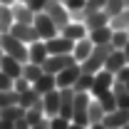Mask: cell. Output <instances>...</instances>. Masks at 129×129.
Here are the masks:
<instances>
[{
	"instance_id": "cb8c5ba5",
	"label": "cell",
	"mask_w": 129,
	"mask_h": 129,
	"mask_svg": "<svg viewBox=\"0 0 129 129\" xmlns=\"http://www.w3.org/2000/svg\"><path fill=\"white\" fill-rule=\"evenodd\" d=\"M112 27L109 25H104V27H97V30H89V40L94 42V45H104V42H109L112 40Z\"/></svg>"
},
{
	"instance_id": "ffe728a7",
	"label": "cell",
	"mask_w": 129,
	"mask_h": 129,
	"mask_svg": "<svg viewBox=\"0 0 129 129\" xmlns=\"http://www.w3.org/2000/svg\"><path fill=\"white\" fill-rule=\"evenodd\" d=\"M84 25H87V30L104 27V25H109V15L104 10H92V13H87V17H84Z\"/></svg>"
},
{
	"instance_id": "8992f818",
	"label": "cell",
	"mask_w": 129,
	"mask_h": 129,
	"mask_svg": "<svg viewBox=\"0 0 129 129\" xmlns=\"http://www.w3.org/2000/svg\"><path fill=\"white\" fill-rule=\"evenodd\" d=\"M72 62H75L72 55H47V60L42 62V72H47V75H60L64 67H70Z\"/></svg>"
},
{
	"instance_id": "b9f144b4",
	"label": "cell",
	"mask_w": 129,
	"mask_h": 129,
	"mask_svg": "<svg viewBox=\"0 0 129 129\" xmlns=\"http://www.w3.org/2000/svg\"><path fill=\"white\" fill-rule=\"evenodd\" d=\"M30 129H50V119H47V117H45V119H40L37 124H32Z\"/></svg>"
},
{
	"instance_id": "484cf974",
	"label": "cell",
	"mask_w": 129,
	"mask_h": 129,
	"mask_svg": "<svg viewBox=\"0 0 129 129\" xmlns=\"http://www.w3.org/2000/svg\"><path fill=\"white\" fill-rule=\"evenodd\" d=\"M104 107H102V102H99V99H89V124H94V122H102V119H104Z\"/></svg>"
},
{
	"instance_id": "f5cc1de1",
	"label": "cell",
	"mask_w": 129,
	"mask_h": 129,
	"mask_svg": "<svg viewBox=\"0 0 129 129\" xmlns=\"http://www.w3.org/2000/svg\"><path fill=\"white\" fill-rule=\"evenodd\" d=\"M127 89H129V82H127Z\"/></svg>"
},
{
	"instance_id": "8fae6325",
	"label": "cell",
	"mask_w": 129,
	"mask_h": 129,
	"mask_svg": "<svg viewBox=\"0 0 129 129\" xmlns=\"http://www.w3.org/2000/svg\"><path fill=\"white\" fill-rule=\"evenodd\" d=\"M102 124L107 129H122L124 124H129V109H114V112H107Z\"/></svg>"
},
{
	"instance_id": "9c48e42d",
	"label": "cell",
	"mask_w": 129,
	"mask_h": 129,
	"mask_svg": "<svg viewBox=\"0 0 129 129\" xmlns=\"http://www.w3.org/2000/svg\"><path fill=\"white\" fill-rule=\"evenodd\" d=\"M10 35H15L20 42H25V45H30L35 40H40L37 37V30H35V25H27V22H13V27H10Z\"/></svg>"
},
{
	"instance_id": "4fadbf2b",
	"label": "cell",
	"mask_w": 129,
	"mask_h": 129,
	"mask_svg": "<svg viewBox=\"0 0 129 129\" xmlns=\"http://www.w3.org/2000/svg\"><path fill=\"white\" fill-rule=\"evenodd\" d=\"M72 107H75V89L72 87H62L60 89V114L72 122Z\"/></svg>"
},
{
	"instance_id": "74e56055",
	"label": "cell",
	"mask_w": 129,
	"mask_h": 129,
	"mask_svg": "<svg viewBox=\"0 0 129 129\" xmlns=\"http://www.w3.org/2000/svg\"><path fill=\"white\" fill-rule=\"evenodd\" d=\"M47 3H50V0H27V8H30L32 13H42Z\"/></svg>"
},
{
	"instance_id": "3957f363",
	"label": "cell",
	"mask_w": 129,
	"mask_h": 129,
	"mask_svg": "<svg viewBox=\"0 0 129 129\" xmlns=\"http://www.w3.org/2000/svg\"><path fill=\"white\" fill-rule=\"evenodd\" d=\"M72 122H77L82 127H89V92H75Z\"/></svg>"
},
{
	"instance_id": "d4e9b609",
	"label": "cell",
	"mask_w": 129,
	"mask_h": 129,
	"mask_svg": "<svg viewBox=\"0 0 129 129\" xmlns=\"http://www.w3.org/2000/svg\"><path fill=\"white\" fill-rule=\"evenodd\" d=\"M13 22H15V17H13V5H0V32H10Z\"/></svg>"
},
{
	"instance_id": "83f0119b",
	"label": "cell",
	"mask_w": 129,
	"mask_h": 129,
	"mask_svg": "<svg viewBox=\"0 0 129 129\" xmlns=\"http://www.w3.org/2000/svg\"><path fill=\"white\" fill-rule=\"evenodd\" d=\"M10 104H20V94L15 89H0V109H5Z\"/></svg>"
},
{
	"instance_id": "681fc988",
	"label": "cell",
	"mask_w": 129,
	"mask_h": 129,
	"mask_svg": "<svg viewBox=\"0 0 129 129\" xmlns=\"http://www.w3.org/2000/svg\"><path fill=\"white\" fill-rule=\"evenodd\" d=\"M15 3H27V0H15Z\"/></svg>"
},
{
	"instance_id": "52a82bcc",
	"label": "cell",
	"mask_w": 129,
	"mask_h": 129,
	"mask_svg": "<svg viewBox=\"0 0 129 129\" xmlns=\"http://www.w3.org/2000/svg\"><path fill=\"white\" fill-rule=\"evenodd\" d=\"M45 47H47V55H72V47H75V42L72 40H67L64 35H55V37H50L45 40Z\"/></svg>"
},
{
	"instance_id": "8d00e7d4",
	"label": "cell",
	"mask_w": 129,
	"mask_h": 129,
	"mask_svg": "<svg viewBox=\"0 0 129 129\" xmlns=\"http://www.w3.org/2000/svg\"><path fill=\"white\" fill-rule=\"evenodd\" d=\"M104 3H107V0H87V3H84V10H87V13H92V10H104Z\"/></svg>"
},
{
	"instance_id": "ee69618b",
	"label": "cell",
	"mask_w": 129,
	"mask_h": 129,
	"mask_svg": "<svg viewBox=\"0 0 129 129\" xmlns=\"http://www.w3.org/2000/svg\"><path fill=\"white\" fill-rule=\"evenodd\" d=\"M87 129H107V127H104L102 122H94V124H89V127H87Z\"/></svg>"
},
{
	"instance_id": "5bb4252c",
	"label": "cell",
	"mask_w": 129,
	"mask_h": 129,
	"mask_svg": "<svg viewBox=\"0 0 129 129\" xmlns=\"http://www.w3.org/2000/svg\"><path fill=\"white\" fill-rule=\"evenodd\" d=\"M32 89L37 92V94H47V92H52V89H57V77L55 75H47V72H42L37 80L32 82Z\"/></svg>"
},
{
	"instance_id": "603a6c76",
	"label": "cell",
	"mask_w": 129,
	"mask_h": 129,
	"mask_svg": "<svg viewBox=\"0 0 129 129\" xmlns=\"http://www.w3.org/2000/svg\"><path fill=\"white\" fill-rule=\"evenodd\" d=\"M22 117H25V107H20V104H10V107H5L0 112V119H5L10 124H15L17 119H22Z\"/></svg>"
},
{
	"instance_id": "9a60e30c",
	"label": "cell",
	"mask_w": 129,
	"mask_h": 129,
	"mask_svg": "<svg viewBox=\"0 0 129 129\" xmlns=\"http://www.w3.org/2000/svg\"><path fill=\"white\" fill-rule=\"evenodd\" d=\"M22 64L25 62H20V60L10 57V55H3V57H0V72H5V75H10V77L15 80V77L22 75Z\"/></svg>"
},
{
	"instance_id": "2e32d148",
	"label": "cell",
	"mask_w": 129,
	"mask_h": 129,
	"mask_svg": "<svg viewBox=\"0 0 129 129\" xmlns=\"http://www.w3.org/2000/svg\"><path fill=\"white\" fill-rule=\"evenodd\" d=\"M27 62H35V64H42L47 60V47H45V40H35L27 45Z\"/></svg>"
},
{
	"instance_id": "30bf717a",
	"label": "cell",
	"mask_w": 129,
	"mask_h": 129,
	"mask_svg": "<svg viewBox=\"0 0 129 129\" xmlns=\"http://www.w3.org/2000/svg\"><path fill=\"white\" fill-rule=\"evenodd\" d=\"M82 75V67L80 62H72L70 67H64L60 75H55L57 77V89H62V87H72L75 82H77V77Z\"/></svg>"
},
{
	"instance_id": "7c38bea8",
	"label": "cell",
	"mask_w": 129,
	"mask_h": 129,
	"mask_svg": "<svg viewBox=\"0 0 129 129\" xmlns=\"http://www.w3.org/2000/svg\"><path fill=\"white\" fill-rule=\"evenodd\" d=\"M60 35H64V37H67V40H72V42H77V40H82V37H87L89 30H87V25H84V22H75V20H70L62 30H60Z\"/></svg>"
},
{
	"instance_id": "d6986e66",
	"label": "cell",
	"mask_w": 129,
	"mask_h": 129,
	"mask_svg": "<svg viewBox=\"0 0 129 129\" xmlns=\"http://www.w3.org/2000/svg\"><path fill=\"white\" fill-rule=\"evenodd\" d=\"M42 107H45V114L47 117L60 114V89H52L47 94H42Z\"/></svg>"
},
{
	"instance_id": "277c9868",
	"label": "cell",
	"mask_w": 129,
	"mask_h": 129,
	"mask_svg": "<svg viewBox=\"0 0 129 129\" xmlns=\"http://www.w3.org/2000/svg\"><path fill=\"white\" fill-rule=\"evenodd\" d=\"M32 25H35V30H37V37L40 40H50V37H55L57 35V25L50 20V15L42 10V13H35V20H32Z\"/></svg>"
},
{
	"instance_id": "f546056e",
	"label": "cell",
	"mask_w": 129,
	"mask_h": 129,
	"mask_svg": "<svg viewBox=\"0 0 129 129\" xmlns=\"http://www.w3.org/2000/svg\"><path fill=\"white\" fill-rule=\"evenodd\" d=\"M40 75H42V64H35V62H25L22 64V77H25V80L35 82Z\"/></svg>"
},
{
	"instance_id": "60d3db41",
	"label": "cell",
	"mask_w": 129,
	"mask_h": 129,
	"mask_svg": "<svg viewBox=\"0 0 129 129\" xmlns=\"http://www.w3.org/2000/svg\"><path fill=\"white\" fill-rule=\"evenodd\" d=\"M114 80H119V82H129V64H124L117 75H114Z\"/></svg>"
},
{
	"instance_id": "4316f807",
	"label": "cell",
	"mask_w": 129,
	"mask_h": 129,
	"mask_svg": "<svg viewBox=\"0 0 129 129\" xmlns=\"http://www.w3.org/2000/svg\"><path fill=\"white\" fill-rule=\"evenodd\" d=\"M109 27H112V30H127L129 27V8H124L119 15L109 17Z\"/></svg>"
},
{
	"instance_id": "1f68e13d",
	"label": "cell",
	"mask_w": 129,
	"mask_h": 129,
	"mask_svg": "<svg viewBox=\"0 0 129 129\" xmlns=\"http://www.w3.org/2000/svg\"><path fill=\"white\" fill-rule=\"evenodd\" d=\"M109 42H112V47H114V50H122V47H124V45L129 42L127 30H114V32H112V40H109Z\"/></svg>"
},
{
	"instance_id": "d6a6232c",
	"label": "cell",
	"mask_w": 129,
	"mask_h": 129,
	"mask_svg": "<svg viewBox=\"0 0 129 129\" xmlns=\"http://www.w3.org/2000/svg\"><path fill=\"white\" fill-rule=\"evenodd\" d=\"M124 8H127V5H124V0H107V3H104V13H107L109 17L119 15Z\"/></svg>"
},
{
	"instance_id": "5b68a950",
	"label": "cell",
	"mask_w": 129,
	"mask_h": 129,
	"mask_svg": "<svg viewBox=\"0 0 129 129\" xmlns=\"http://www.w3.org/2000/svg\"><path fill=\"white\" fill-rule=\"evenodd\" d=\"M45 13H47L50 20L57 25V30H62L64 25L70 22V10L64 8L62 3H57V0H50L47 5H45Z\"/></svg>"
},
{
	"instance_id": "d590c367",
	"label": "cell",
	"mask_w": 129,
	"mask_h": 129,
	"mask_svg": "<svg viewBox=\"0 0 129 129\" xmlns=\"http://www.w3.org/2000/svg\"><path fill=\"white\" fill-rule=\"evenodd\" d=\"M30 87H32V82H30V80H25L22 75L13 80V89H15L17 94H22V92H25V89H30Z\"/></svg>"
},
{
	"instance_id": "e575fe53",
	"label": "cell",
	"mask_w": 129,
	"mask_h": 129,
	"mask_svg": "<svg viewBox=\"0 0 129 129\" xmlns=\"http://www.w3.org/2000/svg\"><path fill=\"white\" fill-rule=\"evenodd\" d=\"M50 119V129H67L70 127V119L62 117V114H55V117H47Z\"/></svg>"
},
{
	"instance_id": "f1b7e54d",
	"label": "cell",
	"mask_w": 129,
	"mask_h": 129,
	"mask_svg": "<svg viewBox=\"0 0 129 129\" xmlns=\"http://www.w3.org/2000/svg\"><path fill=\"white\" fill-rule=\"evenodd\" d=\"M92 82H94V75L82 72L80 77H77V82L72 84V89H75V92H89V89H92Z\"/></svg>"
},
{
	"instance_id": "816d5d0a",
	"label": "cell",
	"mask_w": 129,
	"mask_h": 129,
	"mask_svg": "<svg viewBox=\"0 0 129 129\" xmlns=\"http://www.w3.org/2000/svg\"><path fill=\"white\" fill-rule=\"evenodd\" d=\"M122 129H129V124H124V127H122Z\"/></svg>"
},
{
	"instance_id": "4dcf8cb0",
	"label": "cell",
	"mask_w": 129,
	"mask_h": 129,
	"mask_svg": "<svg viewBox=\"0 0 129 129\" xmlns=\"http://www.w3.org/2000/svg\"><path fill=\"white\" fill-rule=\"evenodd\" d=\"M99 102H102V107H104V112H114V109H119L117 107V97H114L112 89H107V92H102V94L97 97Z\"/></svg>"
},
{
	"instance_id": "7402d4cb",
	"label": "cell",
	"mask_w": 129,
	"mask_h": 129,
	"mask_svg": "<svg viewBox=\"0 0 129 129\" xmlns=\"http://www.w3.org/2000/svg\"><path fill=\"white\" fill-rule=\"evenodd\" d=\"M45 117H47V114H45V107H42V97H40L32 107L25 109V119H27V124H30V127H32V124H37L40 119H45Z\"/></svg>"
},
{
	"instance_id": "ba28073f",
	"label": "cell",
	"mask_w": 129,
	"mask_h": 129,
	"mask_svg": "<svg viewBox=\"0 0 129 129\" xmlns=\"http://www.w3.org/2000/svg\"><path fill=\"white\" fill-rule=\"evenodd\" d=\"M114 84V75L109 72V70H99V72H94V82H92V89H89V94L99 97L102 92H107V89H112Z\"/></svg>"
},
{
	"instance_id": "f907efd6",
	"label": "cell",
	"mask_w": 129,
	"mask_h": 129,
	"mask_svg": "<svg viewBox=\"0 0 129 129\" xmlns=\"http://www.w3.org/2000/svg\"><path fill=\"white\" fill-rule=\"evenodd\" d=\"M124 5H127V8H129V0H124Z\"/></svg>"
},
{
	"instance_id": "ab89813d",
	"label": "cell",
	"mask_w": 129,
	"mask_h": 129,
	"mask_svg": "<svg viewBox=\"0 0 129 129\" xmlns=\"http://www.w3.org/2000/svg\"><path fill=\"white\" fill-rule=\"evenodd\" d=\"M0 89H13V77L0 72Z\"/></svg>"
},
{
	"instance_id": "c3c4849f",
	"label": "cell",
	"mask_w": 129,
	"mask_h": 129,
	"mask_svg": "<svg viewBox=\"0 0 129 129\" xmlns=\"http://www.w3.org/2000/svg\"><path fill=\"white\" fill-rule=\"evenodd\" d=\"M3 55H5V52H3V47H0V57H3Z\"/></svg>"
},
{
	"instance_id": "44dd1931",
	"label": "cell",
	"mask_w": 129,
	"mask_h": 129,
	"mask_svg": "<svg viewBox=\"0 0 129 129\" xmlns=\"http://www.w3.org/2000/svg\"><path fill=\"white\" fill-rule=\"evenodd\" d=\"M13 17H15V22H27L30 25L35 20V13L27 8V3H13Z\"/></svg>"
},
{
	"instance_id": "f6af8a7d",
	"label": "cell",
	"mask_w": 129,
	"mask_h": 129,
	"mask_svg": "<svg viewBox=\"0 0 129 129\" xmlns=\"http://www.w3.org/2000/svg\"><path fill=\"white\" fill-rule=\"evenodd\" d=\"M67 129H87V127H82V124H77V122H70V127Z\"/></svg>"
},
{
	"instance_id": "f35d334b",
	"label": "cell",
	"mask_w": 129,
	"mask_h": 129,
	"mask_svg": "<svg viewBox=\"0 0 129 129\" xmlns=\"http://www.w3.org/2000/svg\"><path fill=\"white\" fill-rule=\"evenodd\" d=\"M84 3L87 0H62V5L67 10H80V8H84Z\"/></svg>"
},
{
	"instance_id": "bcb514c9",
	"label": "cell",
	"mask_w": 129,
	"mask_h": 129,
	"mask_svg": "<svg viewBox=\"0 0 129 129\" xmlns=\"http://www.w3.org/2000/svg\"><path fill=\"white\" fill-rule=\"evenodd\" d=\"M122 50H124V57H127V62H129V42H127V45H124Z\"/></svg>"
},
{
	"instance_id": "e0dca14e",
	"label": "cell",
	"mask_w": 129,
	"mask_h": 129,
	"mask_svg": "<svg viewBox=\"0 0 129 129\" xmlns=\"http://www.w3.org/2000/svg\"><path fill=\"white\" fill-rule=\"evenodd\" d=\"M92 47H94V42L89 40V35H87V37H82V40H77V42H75V47H72V57H75V62H84V60L89 57Z\"/></svg>"
},
{
	"instance_id": "7bdbcfd3",
	"label": "cell",
	"mask_w": 129,
	"mask_h": 129,
	"mask_svg": "<svg viewBox=\"0 0 129 129\" xmlns=\"http://www.w3.org/2000/svg\"><path fill=\"white\" fill-rule=\"evenodd\" d=\"M13 129H30V124H27V119L22 117V119H17L15 124H13Z\"/></svg>"
},
{
	"instance_id": "11a10c76",
	"label": "cell",
	"mask_w": 129,
	"mask_h": 129,
	"mask_svg": "<svg viewBox=\"0 0 129 129\" xmlns=\"http://www.w3.org/2000/svg\"><path fill=\"white\" fill-rule=\"evenodd\" d=\"M0 112H3V109H0Z\"/></svg>"
},
{
	"instance_id": "836d02e7",
	"label": "cell",
	"mask_w": 129,
	"mask_h": 129,
	"mask_svg": "<svg viewBox=\"0 0 129 129\" xmlns=\"http://www.w3.org/2000/svg\"><path fill=\"white\" fill-rule=\"evenodd\" d=\"M37 99H40V94H37V92L30 87V89H25V92L20 94V107H25V109H27V107H32Z\"/></svg>"
},
{
	"instance_id": "6da1fadb",
	"label": "cell",
	"mask_w": 129,
	"mask_h": 129,
	"mask_svg": "<svg viewBox=\"0 0 129 129\" xmlns=\"http://www.w3.org/2000/svg\"><path fill=\"white\" fill-rule=\"evenodd\" d=\"M112 42H104V45H94L92 47V52H89V57L84 60V62H80L82 72H87V75H94V72H99L102 67H104V60L109 57V52H112Z\"/></svg>"
},
{
	"instance_id": "7a4b0ae2",
	"label": "cell",
	"mask_w": 129,
	"mask_h": 129,
	"mask_svg": "<svg viewBox=\"0 0 129 129\" xmlns=\"http://www.w3.org/2000/svg\"><path fill=\"white\" fill-rule=\"evenodd\" d=\"M0 47H3L5 55L15 57L20 62H27V60H30V57H27V45L20 42L15 35H10V32H0Z\"/></svg>"
},
{
	"instance_id": "ac0fdd59",
	"label": "cell",
	"mask_w": 129,
	"mask_h": 129,
	"mask_svg": "<svg viewBox=\"0 0 129 129\" xmlns=\"http://www.w3.org/2000/svg\"><path fill=\"white\" fill-rule=\"evenodd\" d=\"M124 64H129L127 57H124V50H112V52H109V57L104 60V70H109L112 75H117Z\"/></svg>"
},
{
	"instance_id": "7dc6e473",
	"label": "cell",
	"mask_w": 129,
	"mask_h": 129,
	"mask_svg": "<svg viewBox=\"0 0 129 129\" xmlns=\"http://www.w3.org/2000/svg\"><path fill=\"white\" fill-rule=\"evenodd\" d=\"M15 0H0V5H13Z\"/></svg>"
},
{
	"instance_id": "db71d44e",
	"label": "cell",
	"mask_w": 129,
	"mask_h": 129,
	"mask_svg": "<svg viewBox=\"0 0 129 129\" xmlns=\"http://www.w3.org/2000/svg\"><path fill=\"white\" fill-rule=\"evenodd\" d=\"M127 35H129V27H127Z\"/></svg>"
}]
</instances>
